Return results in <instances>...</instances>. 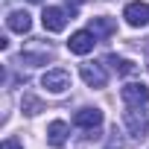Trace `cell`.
I'll return each instance as SVG.
<instances>
[{
	"label": "cell",
	"instance_id": "obj_1",
	"mask_svg": "<svg viewBox=\"0 0 149 149\" xmlns=\"http://www.w3.org/2000/svg\"><path fill=\"white\" fill-rule=\"evenodd\" d=\"M47 58H53V47L47 41H41V38L26 41L24 50H21V61H26V64H44Z\"/></svg>",
	"mask_w": 149,
	"mask_h": 149
},
{
	"label": "cell",
	"instance_id": "obj_2",
	"mask_svg": "<svg viewBox=\"0 0 149 149\" xmlns=\"http://www.w3.org/2000/svg\"><path fill=\"white\" fill-rule=\"evenodd\" d=\"M123 120H126L132 137H137V140L146 137V132H149V117H146V111H143L140 105H129V111L123 114Z\"/></svg>",
	"mask_w": 149,
	"mask_h": 149
},
{
	"label": "cell",
	"instance_id": "obj_3",
	"mask_svg": "<svg viewBox=\"0 0 149 149\" xmlns=\"http://www.w3.org/2000/svg\"><path fill=\"white\" fill-rule=\"evenodd\" d=\"M41 85H44L50 94H64V91L70 88V73H67V70H61V67L47 70L44 76H41Z\"/></svg>",
	"mask_w": 149,
	"mask_h": 149
},
{
	"label": "cell",
	"instance_id": "obj_4",
	"mask_svg": "<svg viewBox=\"0 0 149 149\" xmlns=\"http://www.w3.org/2000/svg\"><path fill=\"white\" fill-rule=\"evenodd\" d=\"M94 44H97V35H94L91 29H79V32H73V35H70L67 50H70L73 56H88V53L94 50Z\"/></svg>",
	"mask_w": 149,
	"mask_h": 149
},
{
	"label": "cell",
	"instance_id": "obj_5",
	"mask_svg": "<svg viewBox=\"0 0 149 149\" xmlns=\"http://www.w3.org/2000/svg\"><path fill=\"white\" fill-rule=\"evenodd\" d=\"M41 24H44L47 32H61V29L67 26V12L58 9V6H47V9L41 12Z\"/></svg>",
	"mask_w": 149,
	"mask_h": 149
},
{
	"label": "cell",
	"instance_id": "obj_6",
	"mask_svg": "<svg viewBox=\"0 0 149 149\" xmlns=\"http://www.w3.org/2000/svg\"><path fill=\"white\" fill-rule=\"evenodd\" d=\"M120 97H123L126 105H146L149 102V88L143 82H129V85H123Z\"/></svg>",
	"mask_w": 149,
	"mask_h": 149
},
{
	"label": "cell",
	"instance_id": "obj_7",
	"mask_svg": "<svg viewBox=\"0 0 149 149\" xmlns=\"http://www.w3.org/2000/svg\"><path fill=\"white\" fill-rule=\"evenodd\" d=\"M79 73H82V79H85L88 88H105V82H108V73L102 70V64H94V61L82 64Z\"/></svg>",
	"mask_w": 149,
	"mask_h": 149
},
{
	"label": "cell",
	"instance_id": "obj_8",
	"mask_svg": "<svg viewBox=\"0 0 149 149\" xmlns=\"http://www.w3.org/2000/svg\"><path fill=\"white\" fill-rule=\"evenodd\" d=\"M73 123H76L79 129H97L102 123V111L100 108H79L76 114H73Z\"/></svg>",
	"mask_w": 149,
	"mask_h": 149
},
{
	"label": "cell",
	"instance_id": "obj_9",
	"mask_svg": "<svg viewBox=\"0 0 149 149\" xmlns=\"http://www.w3.org/2000/svg\"><path fill=\"white\" fill-rule=\"evenodd\" d=\"M123 18H126L129 26H143L149 21V6L146 3H129L126 12H123Z\"/></svg>",
	"mask_w": 149,
	"mask_h": 149
},
{
	"label": "cell",
	"instance_id": "obj_10",
	"mask_svg": "<svg viewBox=\"0 0 149 149\" xmlns=\"http://www.w3.org/2000/svg\"><path fill=\"white\" fill-rule=\"evenodd\" d=\"M6 26L12 29V32H29V26H32V18H29V12H24V9H15V12H9V18H6Z\"/></svg>",
	"mask_w": 149,
	"mask_h": 149
},
{
	"label": "cell",
	"instance_id": "obj_11",
	"mask_svg": "<svg viewBox=\"0 0 149 149\" xmlns=\"http://www.w3.org/2000/svg\"><path fill=\"white\" fill-rule=\"evenodd\" d=\"M67 123L64 120H53L50 126H47V140H50V146H64V140H67Z\"/></svg>",
	"mask_w": 149,
	"mask_h": 149
},
{
	"label": "cell",
	"instance_id": "obj_12",
	"mask_svg": "<svg viewBox=\"0 0 149 149\" xmlns=\"http://www.w3.org/2000/svg\"><path fill=\"white\" fill-rule=\"evenodd\" d=\"M105 64H111V70H117L120 76H134L137 73V64L134 61H129V58H123V56H105Z\"/></svg>",
	"mask_w": 149,
	"mask_h": 149
},
{
	"label": "cell",
	"instance_id": "obj_13",
	"mask_svg": "<svg viewBox=\"0 0 149 149\" xmlns=\"http://www.w3.org/2000/svg\"><path fill=\"white\" fill-rule=\"evenodd\" d=\"M114 29H117V24L111 21V18H91V32L94 35H114Z\"/></svg>",
	"mask_w": 149,
	"mask_h": 149
},
{
	"label": "cell",
	"instance_id": "obj_14",
	"mask_svg": "<svg viewBox=\"0 0 149 149\" xmlns=\"http://www.w3.org/2000/svg\"><path fill=\"white\" fill-rule=\"evenodd\" d=\"M21 108H24L26 114H38L44 105H41V100H38V97H32V94H24V100H21Z\"/></svg>",
	"mask_w": 149,
	"mask_h": 149
},
{
	"label": "cell",
	"instance_id": "obj_15",
	"mask_svg": "<svg viewBox=\"0 0 149 149\" xmlns=\"http://www.w3.org/2000/svg\"><path fill=\"white\" fill-rule=\"evenodd\" d=\"M105 149H123V140L117 137V129L111 132V137H108V143H105Z\"/></svg>",
	"mask_w": 149,
	"mask_h": 149
},
{
	"label": "cell",
	"instance_id": "obj_16",
	"mask_svg": "<svg viewBox=\"0 0 149 149\" xmlns=\"http://www.w3.org/2000/svg\"><path fill=\"white\" fill-rule=\"evenodd\" d=\"M3 149H24L18 140H3Z\"/></svg>",
	"mask_w": 149,
	"mask_h": 149
},
{
	"label": "cell",
	"instance_id": "obj_17",
	"mask_svg": "<svg viewBox=\"0 0 149 149\" xmlns=\"http://www.w3.org/2000/svg\"><path fill=\"white\" fill-rule=\"evenodd\" d=\"M29 3H41V0H29Z\"/></svg>",
	"mask_w": 149,
	"mask_h": 149
}]
</instances>
